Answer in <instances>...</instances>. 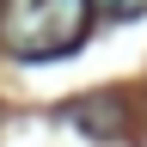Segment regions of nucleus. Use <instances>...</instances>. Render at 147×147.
Listing matches in <instances>:
<instances>
[{
	"label": "nucleus",
	"mask_w": 147,
	"mask_h": 147,
	"mask_svg": "<svg viewBox=\"0 0 147 147\" xmlns=\"http://www.w3.org/2000/svg\"><path fill=\"white\" fill-rule=\"evenodd\" d=\"M61 117L80 129V135H92V141H117V135H129V104L117 98V92H86V98H74Z\"/></svg>",
	"instance_id": "2"
},
{
	"label": "nucleus",
	"mask_w": 147,
	"mask_h": 147,
	"mask_svg": "<svg viewBox=\"0 0 147 147\" xmlns=\"http://www.w3.org/2000/svg\"><path fill=\"white\" fill-rule=\"evenodd\" d=\"M92 31V0H0V49L12 61L74 55Z\"/></svg>",
	"instance_id": "1"
},
{
	"label": "nucleus",
	"mask_w": 147,
	"mask_h": 147,
	"mask_svg": "<svg viewBox=\"0 0 147 147\" xmlns=\"http://www.w3.org/2000/svg\"><path fill=\"white\" fill-rule=\"evenodd\" d=\"M92 12H104V18H141L147 0H92Z\"/></svg>",
	"instance_id": "3"
}]
</instances>
